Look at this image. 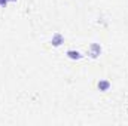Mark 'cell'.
Here are the masks:
<instances>
[{"instance_id":"cell-1","label":"cell","mask_w":128,"mask_h":126,"mask_svg":"<svg viewBox=\"0 0 128 126\" xmlns=\"http://www.w3.org/2000/svg\"><path fill=\"white\" fill-rule=\"evenodd\" d=\"M100 55H101V46L98 43H91L90 45V57L96 60Z\"/></svg>"},{"instance_id":"cell-2","label":"cell","mask_w":128,"mask_h":126,"mask_svg":"<svg viewBox=\"0 0 128 126\" xmlns=\"http://www.w3.org/2000/svg\"><path fill=\"white\" fill-rule=\"evenodd\" d=\"M51 43H52V46L54 48H58V46H61L64 43V37L61 33H55L54 36H52V39H51Z\"/></svg>"},{"instance_id":"cell-3","label":"cell","mask_w":128,"mask_h":126,"mask_svg":"<svg viewBox=\"0 0 128 126\" xmlns=\"http://www.w3.org/2000/svg\"><path fill=\"white\" fill-rule=\"evenodd\" d=\"M98 89H100L101 92L109 91V89H110V82H109V80H100V82H98Z\"/></svg>"},{"instance_id":"cell-4","label":"cell","mask_w":128,"mask_h":126,"mask_svg":"<svg viewBox=\"0 0 128 126\" xmlns=\"http://www.w3.org/2000/svg\"><path fill=\"white\" fill-rule=\"evenodd\" d=\"M67 57L70 58V60H80L82 58V55H80V52H78V51H73V49H70V51H67Z\"/></svg>"},{"instance_id":"cell-5","label":"cell","mask_w":128,"mask_h":126,"mask_svg":"<svg viewBox=\"0 0 128 126\" xmlns=\"http://www.w3.org/2000/svg\"><path fill=\"white\" fill-rule=\"evenodd\" d=\"M9 0H0V6H6Z\"/></svg>"},{"instance_id":"cell-6","label":"cell","mask_w":128,"mask_h":126,"mask_svg":"<svg viewBox=\"0 0 128 126\" xmlns=\"http://www.w3.org/2000/svg\"><path fill=\"white\" fill-rule=\"evenodd\" d=\"M9 1H16V0H9Z\"/></svg>"}]
</instances>
